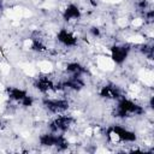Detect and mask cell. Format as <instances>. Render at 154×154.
<instances>
[{"instance_id":"4","label":"cell","mask_w":154,"mask_h":154,"mask_svg":"<svg viewBox=\"0 0 154 154\" xmlns=\"http://www.w3.org/2000/svg\"><path fill=\"white\" fill-rule=\"evenodd\" d=\"M114 135L118 140L123 142H135L136 141V135L134 131H130L120 125H113L107 130V136Z\"/></svg>"},{"instance_id":"16","label":"cell","mask_w":154,"mask_h":154,"mask_svg":"<svg viewBox=\"0 0 154 154\" xmlns=\"http://www.w3.org/2000/svg\"><path fill=\"white\" fill-rule=\"evenodd\" d=\"M144 18H146V22L147 23H152L153 19H154V11L153 10L144 11Z\"/></svg>"},{"instance_id":"12","label":"cell","mask_w":154,"mask_h":154,"mask_svg":"<svg viewBox=\"0 0 154 154\" xmlns=\"http://www.w3.org/2000/svg\"><path fill=\"white\" fill-rule=\"evenodd\" d=\"M31 48L36 52H43L46 49V46L43 43V38L41 36V32L34 31L31 34Z\"/></svg>"},{"instance_id":"19","label":"cell","mask_w":154,"mask_h":154,"mask_svg":"<svg viewBox=\"0 0 154 154\" xmlns=\"http://www.w3.org/2000/svg\"><path fill=\"white\" fill-rule=\"evenodd\" d=\"M89 32L93 35V36H100V29L97 28V26H91L90 29H89Z\"/></svg>"},{"instance_id":"1","label":"cell","mask_w":154,"mask_h":154,"mask_svg":"<svg viewBox=\"0 0 154 154\" xmlns=\"http://www.w3.org/2000/svg\"><path fill=\"white\" fill-rule=\"evenodd\" d=\"M143 112H144V109L142 106H140L125 97H120L113 114H114V117H118V118H125V117H130V116H140Z\"/></svg>"},{"instance_id":"10","label":"cell","mask_w":154,"mask_h":154,"mask_svg":"<svg viewBox=\"0 0 154 154\" xmlns=\"http://www.w3.org/2000/svg\"><path fill=\"white\" fill-rule=\"evenodd\" d=\"M61 85H63V90L65 89H70V90H81L83 87H84V82L81 77H73V76H70L66 81L61 82Z\"/></svg>"},{"instance_id":"6","label":"cell","mask_w":154,"mask_h":154,"mask_svg":"<svg viewBox=\"0 0 154 154\" xmlns=\"http://www.w3.org/2000/svg\"><path fill=\"white\" fill-rule=\"evenodd\" d=\"M130 52L129 45H116L111 48V58L116 64H123Z\"/></svg>"},{"instance_id":"13","label":"cell","mask_w":154,"mask_h":154,"mask_svg":"<svg viewBox=\"0 0 154 154\" xmlns=\"http://www.w3.org/2000/svg\"><path fill=\"white\" fill-rule=\"evenodd\" d=\"M6 91H7V95H8V97L11 100L18 101V102H20L28 95V93L25 90H23L20 88H16V87H8L6 89Z\"/></svg>"},{"instance_id":"9","label":"cell","mask_w":154,"mask_h":154,"mask_svg":"<svg viewBox=\"0 0 154 154\" xmlns=\"http://www.w3.org/2000/svg\"><path fill=\"white\" fill-rule=\"evenodd\" d=\"M57 38L60 43H63L64 46H67V47H72V46L77 45V38L66 29H60L59 32L57 34Z\"/></svg>"},{"instance_id":"15","label":"cell","mask_w":154,"mask_h":154,"mask_svg":"<svg viewBox=\"0 0 154 154\" xmlns=\"http://www.w3.org/2000/svg\"><path fill=\"white\" fill-rule=\"evenodd\" d=\"M140 51L148 59H153V46L152 45H142L141 48H140Z\"/></svg>"},{"instance_id":"11","label":"cell","mask_w":154,"mask_h":154,"mask_svg":"<svg viewBox=\"0 0 154 154\" xmlns=\"http://www.w3.org/2000/svg\"><path fill=\"white\" fill-rule=\"evenodd\" d=\"M63 17L65 20H71V19H78L81 17V10L75 5V4H70L66 6V8L64 10Z\"/></svg>"},{"instance_id":"5","label":"cell","mask_w":154,"mask_h":154,"mask_svg":"<svg viewBox=\"0 0 154 154\" xmlns=\"http://www.w3.org/2000/svg\"><path fill=\"white\" fill-rule=\"evenodd\" d=\"M42 102H43V106L49 112L55 113V114L65 112L70 106L69 101L65 99H45Z\"/></svg>"},{"instance_id":"18","label":"cell","mask_w":154,"mask_h":154,"mask_svg":"<svg viewBox=\"0 0 154 154\" xmlns=\"http://www.w3.org/2000/svg\"><path fill=\"white\" fill-rule=\"evenodd\" d=\"M137 7H138V10H141V11L147 10V7H148V1H147V0H140V1L137 2Z\"/></svg>"},{"instance_id":"14","label":"cell","mask_w":154,"mask_h":154,"mask_svg":"<svg viewBox=\"0 0 154 154\" xmlns=\"http://www.w3.org/2000/svg\"><path fill=\"white\" fill-rule=\"evenodd\" d=\"M66 72L70 76L73 77H81L83 73H87V70L84 66H82L79 63H70L66 66Z\"/></svg>"},{"instance_id":"7","label":"cell","mask_w":154,"mask_h":154,"mask_svg":"<svg viewBox=\"0 0 154 154\" xmlns=\"http://www.w3.org/2000/svg\"><path fill=\"white\" fill-rule=\"evenodd\" d=\"M100 96L105 99H111V100H119L122 96V90L114 85V84H106L101 88L100 90Z\"/></svg>"},{"instance_id":"20","label":"cell","mask_w":154,"mask_h":154,"mask_svg":"<svg viewBox=\"0 0 154 154\" xmlns=\"http://www.w3.org/2000/svg\"><path fill=\"white\" fill-rule=\"evenodd\" d=\"M2 2H4V1H2V0H0V11L2 10Z\"/></svg>"},{"instance_id":"2","label":"cell","mask_w":154,"mask_h":154,"mask_svg":"<svg viewBox=\"0 0 154 154\" xmlns=\"http://www.w3.org/2000/svg\"><path fill=\"white\" fill-rule=\"evenodd\" d=\"M38 141L42 146H45V147H55L57 150H59V152L65 150L69 147V143H67L66 138L64 137V135H58L55 132L43 134V135L40 136Z\"/></svg>"},{"instance_id":"17","label":"cell","mask_w":154,"mask_h":154,"mask_svg":"<svg viewBox=\"0 0 154 154\" xmlns=\"http://www.w3.org/2000/svg\"><path fill=\"white\" fill-rule=\"evenodd\" d=\"M32 102H34V100H32V97H31L30 95H26V96L20 101L22 106H24V107H29V106H31Z\"/></svg>"},{"instance_id":"3","label":"cell","mask_w":154,"mask_h":154,"mask_svg":"<svg viewBox=\"0 0 154 154\" xmlns=\"http://www.w3.org/2000/svg\"><path fill=\"white\" fill-rule=\"evenodd\" d=\"M73 123V118L71 116H59L57 118H54L53 120H51V123L48 124V128L51 129L52 132H65Z\"/></svg>"},{"instance_id":"8","label":"cell","mask_w":154,"mask_h":154,"mask_svg":"<svg viewBox=\"0 0 154 154\" xmlns=\"http://www.w3.org/2000/svg\"><path fill=\"white\" fill-rule=\"evenodd\" d=\"M35 88L41 91V93H49V91H54V83L51 78L46 77V76H42V77H38L35 83H34Z\"/></svg>"}]
</instances>
